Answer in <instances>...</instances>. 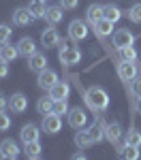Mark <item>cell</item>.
<instances>
[{
  "label": "cell",
  "mask_w": 141,
  "mask_h": 160,
  "mask_svg": "<svg viewBox=\"0 0 141 160\" xmlns=\"http://www.w3.org/2000/svg\"><path fill=\"white\" fill-rule=\"evenodd\" d=\"M83 100L94 113H103L109 109V94L98 86H92L83 92Z\"/></svg>",
  "instance_id": "cell-1"
},
{
  "label": "cell",
  "mask_w": 141,
  "mask_h": 160,
  "mask_svg": "<svg viewBox=\"0 0 141 160\" xmlns=\"http://www.w3.org/2000/svg\"><path fill=\"white\" fill-rule=\"evenodd\" d=\"M58 58L64 66H73V64H79L81 60V51L73 47V45H66V41H60V51H58Z\"/></svg>",
  "instance_id": "cell-2"
},
{
  "label": "cell",
  "mask_w": 141,
  "mask_h": 160,
  "mask_svg": "<svg viewBox=\"0 0 141 160\" xmlns=\"http://www.w3.org/2000/svg\"><path fill=\"white\" fill-rule=\"evenodd\" d=\"M60 128H62V120H60V115L58 113H47V115H43V122H41V130H45L47 135H56V132H60Z\"/></svg>",
  "instance_id": "cell-3"
},
{
  "label": "cell",
  "mask_w": 141,
  "mask_h": 160,
  "mask_svg": "<svg viewBox=\"0 0 141 160\" xmlns=\"http://www.w3.org/2000/svg\"><path fill=\"white\" fill-rule=\"evenodd\" d=\"M66 115H68V126L75 128V130L83 128V126L88 124V113L81 109V107H73V109H68Z\"/></svg>",
  "instance_id": "cell-4"
},
{
  "label": "cell",
  "mask_w": 141,
  "mask_h": 160,
  "mask_svg": "<svg viewBox=\"0 0 141 160\" xmlns=\"http://www.w3.org/2000/svg\"><path fill=\"white\" fill-rule=\"evenodd\" d=\"M86 37H88V26H86V22L73 19V22L68 24V38L75 41V43H79V41H83Z\"/></svg>",
  "instance_id": "cell-5"
},
{
  "label": "cell",
  "mask_w": 141,
  "mask_h": 160,
  "mask_svg": "<svg viewBox=\"0 0 141 160\" xmlns=\"http://www.w3.org/2000/svg\"><path fill=\"white\" fill-rule=\"evenodd\" d=\"M137 64L135 62H126V60H120L118 62V77L122 81H133L137 77Z\"/></svg>",
  "instance_id": "cell-6"
},
{
  "label": "cell",
  "mask_w": 141,
  "mask_h": 160,
  "mask_svg": "<svg viewBox=\"0 0 141 160\" xmlns=\"http://www.w3.org/2000/svg\"><path fill=\"white\" fill-rule=\"evenodd\" d=\"M135 43V34L126 30V28H120V30H115L113 34V47L115 49H122V47H128V45H133Z\"/></svg>",
  "instance_id": "cell-7"
},
{
  "label": "cell",
  "mask_w": 141,
  "mask_h": 160,
  "mask_svg": "<svg viewBox=\"0 0 141 160\" xmlns=\"http://www.w3.org/2000/svg\"><path fill=\"white\" fill-rule=\"evenodd\" d=\"M19 156V145L13 141V139H4L0 143V158L4 160H15Z\"/></svg>",
  "instance_id": "cell-8"
},
{
  "label": "cell",
  "mask_w": 141,
  "mask_h": 160,
  "mask_svg": "<svg viewBox=\"0 0 141 160\" xmlns=\"http://www.w3.org/2000/svg\"><path fill=\"white\" fill-rule=\"evenodd\" d=\"M41 45H43L45 49H53V47H58V45H60V34H58V30H56V28H47V30H43V34H41Z\"/></svg>",
  "instance_id": "cell-9"
},
{
  "label": "cell",
  "mask_w": 141,
  "mask_h": 160,
  "mask_svg": "<svg viewBox=\"0 0 141 160\" xmlns=\"http://www.w3.org/2000/svg\"><path fill=\"white\" fill-rule=\"evenodd\" d=\"M19 139H22V143H32V141H38L41 139V130H38L37 124H26L24 128L19 130Z\"/></svg>",
  "instance_id": "cell-10"
},
{
  "label": "cell",
  "mask_w": 141,
  "mask_h": 160,
  "mask_svg": "<svg viewBox=\"0 0 141 160\" xmlns=\"http://www.w3.org/2000/svg\"><path fill=\"white\" fill-rule=\"evenodd\" d=\"M120 137H122V128H120V124L118 122H105V139L109 141V143H113L115 148L120 145Z\"/></svg>",
  "instance_id": "cell-11"
},
{
  "label": "cell",
  "mask_w": 141,
  "mask_h": 160,
  "mask_svg": "<svg viewBox=\"0 0 141 160\" xmlns=\"http://www.w3.org/2000/svg\"><path fill=\"white\" fill-rule=\"evenodd\" d=\"M68 94H71V86L66 83V81H56L53 86L49 88V96L53 100H62V98H68Z\"/></svg>",
  "instance_id": "cell-12"
},
{
  "label": "cell",
  "mask_w": 141,
  "mask_h": 160,
  "mask_svg": "<svg viewBox=\"0 0 141 160\" xmlns=\"http://www.w3.org/2000/svg\"><path fill=\"white\" fill-rule=\"evenodd\" d=\"M58 81V73L56 71H51V68H45V71H41L38 73V88H43V90H49L53 83Z\"/></svg>",
  "instance_id": "cell-13"
},
{
  "label": "cell",
  "mask_w": 141,
  "mask_h": 160,
  "mask_svg": "<svg viewBox=\"0 0 141 160\" xmlns=\"http://www.w3.org/2000/svg\"><path fill=\"white\" fill-rule=\"evenodd\" d=\"M28 68L30 71H34V73H41V71H45L47 68V58H45V53H32L30 58H28Z\"/></svg>",
  "instance_id": "cell-14"
},
{
  "label": "cell",
  "mask_w": 141,
  "mask_h": 160,
  "mask_svg": "<svg viewBox=\"0 0 141 160\" xmlns=\"http://www.w3.org/2000/svg\"><path fill=\"white\" fill-rule=\"evenodd\" d=\"M32 19H34V15L30 13V9H24V7L15 9V13H13V24L15 26H28L32 24Z\"/></svg>",
  "instance_id": "cell-15"
},
{
  "label": "cell",
  "mask_w": 141,
  "mask_h": 160,
  "mask_svg": "<svg viewBox=\"0 0 141 160\" xmlns=\"http://www.w3.org/2000/svg\"><path fill=\"white\" fill-rule=\"evenodd\" d=\"M17 51H19V56H24V58H30L32 53H37V43H34V41H32L30 37L19 38V43H17Z\"/></svg>",
  "instance_id": "cell-16"
},
{
  "label": "cell",
  "mask_w": 141,
  "mask_h": 160,
  "mask_svg": "<svg viewBox=\"0 0 141 160\" xmlns=\"http://www.w3.org/2000/svg\"><path fill=\"white\" fill-rule=\"evenodd\" d=\"M9 107H11L13 113H24L26 109H28V98H26L24 94H13L11 100H9Z\"/></svg>",
  "instance_id": "cell-17"
},
{
  "label": "cell",
  "mask_w": 141,
  "mask_h": 160,
  "mask_svg": "<svg viewBox=\"0 0 141 160\" xmlns=\"http://www.w3.org/2000/svg\"><path fill=\"white\" fill-rule=\"evenodd\" d=\"M92 28H94V32H96V37H98V38H107L111 32H113V24H111L109 19H105V17H103L101 22H96Z\"/></svg>",
  "instance_id": "cell-18"
},
{
  "label": "cell",
  "mask_w": 141,
  "mask_h": 160,
  "mask_svg": "<svg viewBox=\"0 0 141 160\" xmlns=\"http://www.w3.org/2000/svg\"><path fill=\"white\" fill-rule=\"evenodd\" d=\"M62 17H64V11H62V7H60V4H58V7H47L45 19H47V24H49V26L60 24V22H62Z\"/></svg>",
  "instance_id": "cell-19"
},
{
  "label": "cell",
  "mask_w": 141,
  "mask_h": 160,
  "mask_svg": "<svg viewBox=\"0 0 141 160\" xmlns=\"http://www.w3.org/2000/svg\"><path fill=\"white\" fill-rule=\"evenodd\" d=\"M17 56H19L17 45H9V43L0 45V60H2V62H13Z\"/></svg>",
  "instance_id": "cell-20"
},
{
  "label": "cell",
  "mask_w": 141,
  "mask_h": 160,
  "mask_svg": "<svg viewBox=\"0 0 141 160\" xmlns=\"http://www.w3.org/2000/svg\"><path fill=\"white\" fill-rule=\"evenodd\" d=\"M88 132H90V137H92L94 143L103 141V139H105V122H103V120H96V122L88 128Z\"/></svg>",
  "instance_id": "cell-21"
},
{
  "label": "cell",
  "mask_w": 141,
  "mask_h": 160,
  "mask_svg": "<svg viewBox=\"0 0 141 160\" xmlns=\"http://www.w3.org/2000/svg\"><path fill=\"white\" fill-rule=\"evenodd\" d=\"M28 9H30V13H32V15H34V19H45V13H47L45 0H30Z\"/></svg>",
  "instance_id": "cell-22"
},
{
  "label": "cell",
  "mask_w": 141,
  "mask_h": 160,
  "mask_svg": "<svg viewBox=\"0 0 141 160\" xmlns=\"http://www.w3.org/2000/svg\"><path fill=\"white\" fill-rule=\"evenodd\" d=\"M103 17L109 19L111 24H115V22L122 19V11H120L115 4H103Z\"/></svg>",
  "instance_id": "cell-23"
},
{
  "label": "cell",
  "mask_w": 141,
  "mask_h": 160,
  "mask_svg": "<svg viewBox=\"0 0 141 160\" xmlns=\"http://www.w3.org/2000/svg\"><path fill=\"white\" fill-rule=\"evenodd\" d=\"M118 156L120 158H126V160H137L139 158V148L135 145H118Z\"/></svg>",
  "instance_id": "cell-24"
},
{
  "label": "cell",
  "mask_w": 141,
  "mask_h": 160,
  "mask_svg": "<svg viewBox=\"0 0 141 160\" xmlns=\"http://www.w3.org/2000/svg\"><path fill=\"white\" fill-rule=\"evenodd\" d=\"M86 19L92 26L96 24V22H101L103 19V4H90L88 11H86Z\"/></svg>",
  "instance_id": "cell-25"
},
{
  "label": "cell",
  "mask_w": 141,
  "mask_h": 160,
  "mask_svg": "<svg viewBox=\"0 0 141 160\" xmlns=\"http://www.w3.org/2000/svg\"><path fill=\"white\" fill-rule=\"evenodd\" d=\"M92 143H94V141H92L90 132H88V130H83V128H79L77 135H75V145H77V148H81V149H86V148H90Z\"/></svg>",
  "instance_id": "cell-26"
},
{
  "label": "cell",
  "mask_w": 141,
  "mask_h": 160,
  "mask_svg": "<svg viewBox=\"0 0 141 160\" xmlns=\"http://www.w3.org/2000/svg\"><path fill=\"white\" fill-rule=\"evenodd\" d=\"M53 102H56V100L51 98V96H41L38 102H37V111L41 115H47V113L53 111Z\"/></svg>",
  "instance_id": "cell-27"
},
{
  "label": "cell",
  "mask_w": 141,
  "mask_h": 160,
  "mask_svg": "<svg viewBox=\"0 0 141 160\" xmlns=\"http://www.w3.org/2000/svg\"><path fill=\"white\" fill-rule=\"evenodd\" d=\"M24 154H26V158H30V160H37L41 158V143L38 141H32V143H26L24 145Z\"/></svg>",
  "instance_id": "cell-28"
},
{
  "label": "cell",
  "mask_w": 141,
  "mask_h": 160,
  "mask_svg": "<svg viewBox=\"0 0 141 160\" xmlns=\"http://www.w3.org/2000/svg\"><path fill=\"white\" fill-rule=\"evenodd\" d=\"M124 143H126V145L141 148V132H139V130H135V128H130L126 135H124Z\"/></svg>",
  "instance_id": "cell-29"
},
{
  "label": "cell",
  "mask_w": 141,
  "mask_h": 160,
  "mask_svg": "<svg viewBox=\"0 0 141 160\" xmlns=\"http://www.w3.org/2000/svg\"><path fill=\"white\" fill-rule=\"evenodd\" d=\"M118 56H120V60H126V62H137V51L133 45H128V47H122V49H118Z\"/></svg>",
  "instance_id": "cell-30"
},
{
  "label": "cell",
  "mask_w": 141,
  "mask_h": 160,
  "mask_svg": "<svg viewBox=\"0 0 141 160\" xmlns=\"http://www.w3.org/2000/svg\"><path fill=\"white\" fill-rule=\"evenodd\" d=\"M128 19L130 22H135V24H141V2H137V4H133L130 9H128Z\"/></svg>",
  "instance_id": "cell-31"
},
{
  "label": "cell",
  "mask_w": 141,
  "mask_h": 160,
  "mask_svg": "<svg viewBox=\"0 0 141 160\" xmlns=\"http://www.w3.org/2000/svg\"><path fill=\"white\" fill-rule=\"evenodd\" d=\"M11 34H13V28L7 24H0V45L9 43L11 41Z\"/></svg>",
  "instance_id": "cell-32"
},
{
  "label": "cell",
  "mask_w": 141,
  "mask_h": 160,
  "mask_svg": "<svg viewBox=\"0 0 141 160\" xmlns=\"http://www.w3.org/2000/svg\"><path fill=\"white\" fill-rule=\"evenodd\" d=\"M68 102H66V98H62V100H56L53 102V113H58V115H64V113H68Z\"/></svg>",
  "instance_id": "cell-33"
},
{
  "label": "cell",
  "mask_w": 141,
  "mask_h": 160,
  "mask_svg": "<svg viewBox=\"0 0 141 160\" xmlns=\"http://www.w3.org/2000/svg\"><path fill=\"white\" fill-rule=\"evenodd\" d=\"M11 128V118L4 113V111H0V132H4V130H9Z\"/></svg>",
  "instance_id": "cell-34"
},
{
  "label": "cell",
  "mask_w": 141,
  "mask_h": 160,
  "mask_svg": "<svg viewBox=\"0 0 141 160\" xmlns=\"http://www.w3.org/2000/svg\"><path fill=\"white\" fill-rule=\"evenodd\" d=\"M130 92H133V96H135V98L141 96V77H135V79L130 81Z\"/></svg>",
  "instance_id": "cell-35"
},
{
  "label": "cell",
  "mask_w": 141,
  "mask_h": 160,
  "mask_svg": "<svg viewBox=\"0 0 141 160\" xmlns=\"http://www.w3.org/2000/svg\"><path fill=\"white\" fill-rule=\"evenodd\" d=\"M60 7L64 11H73V9L79 7V0H60Z\"/></svg>",
  "instance_id": "cell-36"
},
{
  "label": "cell",
  "mask_w": 141,
  "mask_h": 160,
  "mask_svg": "<svg viewBox=\"0 0 141 160\" xmlns=\"http://www.w3.org/2000/svg\"><path fill=\"white\" fill-rule=\"evenodd\" d=\"M9 75V62H2L0 60V79H4Z\"/></svg>",
  "instance_id": "cell-37"
},
{
  "label": "cell",
  "mask_w": 141,
  "mask_h": 160,
  "mask_svg": "<svg viewBox=\"0 0 141 160\" xmlns=\"http://www.w3.org/2000/svg\"><path fill=\"white\" fill-rule=\"evenodd\" d=\"M9 109V98L4 94H0V111H7Z\"/></svg>",
  "instance_id": "cell-38"
},
{
  "label": "cell",
  "mask_w": 141,
  "mask_h": 160,
  "mask_svg": "<svg viewBox=\"0 0 141 160\" xmlns=\"http://www.w3.org/2000/svg\"><path fill=\"white\" fill-rule=\"evenodd\" d=\"M135 111H137V113H141V96H137V98H135Z\"/></svg>",
  "instance_id": "cell-39"
},
{
  "label": "cell",
  "mask_w": 141,
  "mask_h": 160,
  "mask_svg": "<svg viewBox=\"0 0 141 160\" xmlns=\"http://www.w3.org/2000/svg\"><path fill=\"white\" fill-rule=\"evenodd\" d=\"M73 158H75V160H83V158H86V154H81V152H77V154H73Z\"/></svg>",
  "instance_id": "cell-40"
},
{
  "label": "cell",
  "mask_w": 141,
  "mask_h": 160,
  "mask_svg": "<svg viewBox=\"0 0 141 160\" xmlns=\"http://www.w3.org/2000/svg\"><path fill=\"white\" fill-rule=\"evenodd\" d=\"M45 2H47V0H45Z\"/></svg>",
  "instance_id": "cell-41"
}]
</instances>
